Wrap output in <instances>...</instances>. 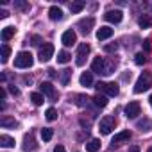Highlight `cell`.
I'll return each instance as SVG.
<instances>
[{"label":"cell","mask_w":152,"mask_h":152,"mask_svg":"<svg viewBox=\"0 0 152 152\" xmlns=\"http://www.w3.org/2000/svg\"><path fill=\"white\" fill-rule=\"evenodd\" d=\"M91 70L99 75H111L113 70H115V64L113 63H107L104 57H95L93 63H91Z\"/></svg>","instance_id":"obj_1"},{"label":"cell","mask_w":152,"mask_h":152,"mask_svg":"<svg viewBox=\"0 0 152 152\" xmlns=\"http://www.w3.org/2000/svg\"><path fill=\"white\" fill-rule=\"evenodd\" d=\"M150 86H152V73L150 72H143L140 77H138L136 84H134V93H143Z\"/></svg>","instance_id":"obj_2"},{"label":"cell","mask_w":152,"mask_h":152,"mask_svg":"<svg viewBox=\"0 0 152 152\" xmlns=\"http://www.w3.org/2000/svg\"><path fill=\"white\" fill-rule=\"evenodd\" d=\"M32 63H34L32 54L31 52H25V50L23 52H18L16 57H15V66L16 68H31Z\"/></svg>","instance_id":"obj_3"},{"label":"cell","mask_w":152,"mask_h":152,"mask_svg":"<svg viewBox=\"0 0 152 152\" xmlns=\"http://www.w3.org/2000/svg\"><path fill=\"white\" fill-rule=\"evenodd\" d=\"M97 91L99 93H106L107 97H116L120 93V88L116 83H97Z\"/></svg>","instance_id":"obj_4"},{"label":"cell","mask_w":152,"mask_h":152,"mask_svg":"<svg viewBox=\"0 0 152 152\" xmlns=\"http://www.w3.org/2000/svg\"><path fill=\"white\" fill-rule=\"evenodd\" d=\"M90 50H91V48H90L88 43H81L79 48H77V56H75V64H77V66H83V64L86 63V57H88Z\"/></svg>","instance_id":"obj_5"},{"label":"cell","mask_w":152,"mask_h":152,"mask_svg":"<svg viewBox=\"0 0 152 152\" xmlns=\"http://www.w3.org/2000/svg\"><path fill=\"white\" fill-rule=\"evenodd\" d=\"M115 129V118L113 116H104L99 124V131L100 134H111V131Z\"/></svg>","instance_id":"obj_6"},{"label":"cell","mask_w":152,"mask_h":152,"mask_svg":"<svg viewBox=\"0 0 152 152\" xmlns=\"http://www.w3.org/2000/svg\"><path fill=\"white\" fill-rule=\"evenodd\" d=\"M54 56V45L52 43H43V47H39V61L41 63H47L50 61V57Z\"/></svg>","instance_id":"obj_7"},{"label":"cell","mask_w":152,"mask_h":152,"mask_svg":"<svg viewBox=\"0 0 152 152\" xmlns=\"http://www.w3.org/2000/svg\"><path fill=\"white\" fill-rule=\"evenodd\" d=\"M124 113H125L127 118H136L138 115H141V106H140V102H129V104L125 106Z\"/></svg>","instance_id":"obj_8"},{"label":"cell","mask_w":152,"mask_h":152,"mask_svg":"<svg viewBox=\"0 0 152 152\" xmlns=\"http://www.w3.org/2000/svg\"><path fill=\"white\" fill-rule=\"evenodd\" d=\"M93 25H95V18H91V16L83 18V20H79V23H77V27H79V31H81L83 34H90V31L93 29Z\"/></svg>","instance_id":"obj_9"},{"label":"cell","mask_w":152,"mask_h":152,"mask_svg":"<svg viewBox=\"0 0 152 152\" xmlns=\"http://www.w3.org/2000/svg\"><path fill=\"white\" fill-rule=\"evenodd\" d=\"M61 41H63V45L64 47H72V45H75V41H77V34H75V31H66V32H63V36H61Z\"/></svg>","instance_id":"obj_10"},{"label":"cell","mask_w":152,"mask_h":152,"mask_svg":"<svg viewBox=\"0 0 152 152\" xmlns=\"http://www.w3.org/2000/svg\"><path fill=\"white\" fill-rule=\"evenodd\" d=\"M104 18H106V22H109V23H120L122 22V18H124V13L122 11H107L106 15H104Z\"/></svg>","instance_id":"obj_11"},{"label":"cell","mask_w":152,"mask_h":152,"mask_svg":"<svg viewBox=\"0 0 152 152\" xmlns=\"http://www.w3.org/2000/svg\"><path fill=\"white\" fill-rule=\"evenodd\" d=\"M39 91H41L43 95H47L50 100L56 99V90H54L52 83H41V84H39Z\"/></svg>","instance_id":"obj_12"},{"label":"cell","mask_w":152,"mask_h":152,"mask_svg":"<svg viewBox=\"0 0 152 152\" xmlns=\"http://www.w3.org/2000/svg\"><path fill=\"white\" fill-rule=\"evenodd\" d=\"M36 148H38V143H36L34 136L32 134H25V138H23V150L25 152H32Z\"/></svg>","instance_id":"obj_13"},{"label":"cell","mask_w":152,"mask_h":152,"mask_svg":"<svg viewBox=\"0 0 152 152\" xmlns=\"http://www.w3.org/2000/svg\"><path fill=\"white\" fill-rule=\"evenodd\" d=\"M131 131H122V132H118V134H115V138H113V147L115 145H120V143H124V141H129L131 140Z\"/></svg>","instance_id":"obj_14"},{"label":"cell","mask_w":152,"mask_h":152,"mask_svg":"<svg viewBox=\"0 0 152 152\" xmlns=\"http://www.w3.org/2000/svg\"><path fill=\"white\" fill-rule=\"evenodd\" d=\"M48 18H50V20H54V22H59V20H63V11H61V7H57V6H52V7L48 9Z\"/></svg>","instance_id":"obj_15"},{"label":"cell","mask_w":152,"mask_h":152,"mask_svg":"<svg viewBox=\"0 0 152 152\" xmlns=\"http://www.w3.org/2000/svg\"><path fill=\"white\" fill-rule=\"evenodd\" d=\"M113 36V29L111 27H100L99 31H97V38L100 39V41H104V39H107V38H111Z\"/></svg>","instance_id":"obj_16"},{"label":"cell","mask_w":152,"mask_h":152,"mask_svg":"<svg viewBox=\"0 0 152 152\" xmlns=\"http://www.w3.org/2000/svg\"><path fill=\"white\" fill-rule=\"evenodd\" d=\"M136 127H138L141 132H148V131L152 129V120H150V118H143V120H138Z\"/></svg>","instance_id":"obj_17"},{"label":"cell","mask_w":152,"mask_h":152,"mask_svg":"<svg viewBox=\"0 0 152 152\" xmlns=\"http://www.w3.org/2000/svg\"><path fill=\"white\" fill-rule=\"evenodd\" d=\"M91 102H93L97 107H106V106H107V97L102 95V93H97V95L91 99Z\"/></svg>","instance_id":"obj_18"},{"label":"cell","mask_w":152,"mask_h":152,"mask_svg":"<svg viewBox=\"0 0 152 152\" xmlns=\"http://www.w3.org/2000/svg\"><path fill=\"white\" fill-rule=\"evenodd\" d=\"M138 25H140L141 29H148V27H152V16H148V15L140 16V18H138Z\"/></svg>","instance_id":"obj_19"},{"label":"cell","mask_w":152,"mask_h":152,"mask_svg":"<svg viewBox=\"0 0 152 152\" xmlns=\"http://www.w3.org/2000/svg\"><path fill=\"white\" fill-rule=\"evenodd\" d=\"M0 125H2L4 129H7V127H16L18 124H16V120L15 118H11V116H2V118H0Z\"/></svg>","instance_id":"obj_20"},{"label":"cell","mask_w":152,"mask_h":152,"mask_svg":"<svg viewBox=\"0 0 152 152\" xmlns=\"http://www.w3.org/2000/svg\"><path fill=\"white\" fill-rule=\"evenodd\" d=\"M79 81H81V84L86 86V88L91 86V84H93V75H91V72H84V73L81 75V79H79Z\"/></svg>","instance_id":"obj_21"},{"label":"cell","mask_w":152,"mask_h":152,"mask_svg":"<svg viewBox=\"0 0 152 152\" xmlns=\"http://www.w3.org/2000/svg\"><path fill=\"white\" fill-rule=\"evenodd\" d=\"M99 148H100V140H97V138H93V140H90L86 143V150L88 152H97Z\"/></svg>","instance_id":"obj_22"},{"label":"cell","mask_w":152,"mask_h":152,"mask_svg":"<svg viewBox=\"0 0 152 152\" xmlns=\"http://www.w3.org/2000/svg\"><path fill=\"white\" fill-rule=\"evenodd\" d=\"M0 145L6 147V148L15 147V138H11V136H7V134H2V136H0Z\"/></svg>","instance_id":"obj_23"},{"label":"cell","mask_w":152,"mask_h":152,"mask_svg":"<svg viewBox=\"0 0 152 152\" xmlns=\"http://www.w3.org/2000/svg\"><path fill=\"white\" fill-rule=\"evenodd\" d=\"M15 32H16L15 27H6V29H2V39H4V41H9V39L15 36Z\"/></svg>","instance_id":"obj_24"},{"label":"cell","mask_w":152,"mask_h":152,"mask_svg":"<svg viewBox=\"0 0 152 152\" xmlns=\"http://www.w3.org/2000/svg\"><path fill=\"white\" fill-rule=\"evenodd\" d=\"M84 6H86V4L83 2V0H79V2H72V4H70V11H72V13H81V11L84 9Z\"/></svg>","instance_id":"obj_25"},{"label":"cell","mask_w":152,"mask_h":152,"mask_svg":"<svg viewBox=\"0 0 152 152\" xmlns=\"http://www.w3.org/2000/svg\"><path fill=\"white\" fill-rule=\"evenodd\" d=\"M72 59V56L66 52V50H61L59 54H57V63H61V64H64V63H68Z\"/></svg>","instance_id":"obj_26"},{"label":"cell","mask_w":152,"mask_h":152,"mask_svg":"<svg viewBox=\"0 0 152 152\" xmlns=\"http://www.w3.org/2000/svg\"><path fill=\"white\" fill-rule=\"evenodd\" d=\"M9 54H11V47L9 45H2V64H6L7 63V59H9Z\"/></svg>","instance_id":"obj_27"},{"label":"cell","mask_w":152,"mask_h":152,"mask_svg":"<svg viewBox=\"0 0 152 152\" xmlns=\"http://www.w3.org/2000/svg\"><path fill=\"white\" fill-rule=\"evenodd\" d=\"M52 136H54V131H52L50 127L41 129V138H43V141H50V140H52Z\"/></svg>","instance_id":"obj_28"},{"label":"cell","mask_w":152,"mask_h":152,"mask_svg":"<svg viewBox=\"0 0 152 152\" xmlns=\"http://www.w3.org/2000/svg\"><path fill=\"white\" fill-rule=\"evenodd\" d=\"M31 100L34 106H41L43 104V95L41 93H31Z\"/></svg>","instance_id":"obj_29"},{"label":"cell","mask_w":152,"mask_h":152,"mask_svg":"<svg viewBox=\"0 0 152 152\" xmlns=\"http://www.w3.org/2000/svg\"><path fill=\"white\" fill-rule=\"evenodd\" d=\"M45 118H47L48 122H54V120L57 118V111H56L54 107H48V109H47V113H45Z\"/></svg>","instance_id":"obj_30"},{"label":"cell","mask_w":152,"mask_h":152,"mask_svg":"<svg viewBox=\"0 0 152 152\" xmlns=\"http://www.w3.org/2000/svg\"><path fill=\"white\" fill-rule=\"evenodd\" d=\"M134 63H136V64H140V66H141V64H145V63H147L145 54H141V52H140V54H136V56H134Z\"/></svg>","instance_id":"obj_31"},{"label":"cell","mask_w":152,"mask_h":152,"mask_svg":"<svg viewBox=\"0 0 152 152\" xmlns=\"http://www.w3.org/2000/svg\"><path fill=\"white\" fill-rule=\"evenodd\" d=\"M70 75H72V70H63V73H61V83L63 84H68Z\"/></svg>","instance_id":"obj_32"},{"label":"cell","mask_w":152,"mask_h":152,"mask_svg":"<svg viewBox=\"0 0 152 152\" xmlns=\"http://www.w3.org/2000/svg\"><path fill=\"white\" fill-rule=\"evenodd\" d=\"M15 7H18V9H22V11H27L31 6H29L27 2H15Z\"/></svg>","instance_id":"obj_33"},{"label":"cell","mask_w":152,"mask_h":152,"mask_svg":"<svg viewBox=\"0 0 152 152\" xmlns=\"http://www.w3.org/2000/svg\"><path fill=\"white\" fill-rule=\"evenodd\" d=\"M116 48H118V45H116V43H111V45H106V47H104V50H106V52H116Z\"/></svg>","instance_id":"obj_34"},{"label":"cell","mask_w":152,"mask_h":152,"mask_svg":"<svg viewBox=\"0 0 152 152\" xmlns=\"http://www.w3.org/2000/svg\"><path fill=\"white\" fill-rule=\"evenodd\" d=\"M54 152H66V150H64L63 145H56V147H54Z\"/></svg>","instance_id":"obj_35"},{"label":"cell","mask_w":152,"mask_h":152,"mask_svg":"<svg viewBox=\"0 0 152 152\" xmlns=\"http://www.w3.org/2000/svg\"><path fill=\"white\" fill-rule=\"evenodd\" d=\"M32 41H34L32 45H36V47H38V45L41 43V38H39V36H34V38H32Z\"/></svg>","instance_id":"obj_36"},{"label":"cell","mask_w":152,"mask_h":152,"mask_svg":"<svg viewBox=\"0 0 152 152\" xmlns=\"http://www.w3.org/2000/svg\"><path fill=\"white\" fill-rule=\"evenodd\" d=\"M9 16V13L6 11V9H2V11H0V18H7Z\"/></svg>","instance_id":"obj_37"},{"label":"cell","mask_w":152,"mask_h":152,"mask_svg":"<svg viewBox=\"0 0 152 152\" xmlns=\"http://www.w3.org/2000/svg\"><path fill=\"white\" fill-rule=\"evenodd\" d=\"M9 91H11L13 95H18V93H20V91H18V88H15V86H11V88H9Z\"/></svg>","instance_id":"obj_38"},{"label":"cell","mask_w":152,"mask_h":152,"mask_svg":"<svg viewBox=\"0 0 152 152\" xmlns=\"http://www.w3.org/2000/svg\"><path fill=\"white\" fill-rule=\"evenodd\" d=\"M0 99H2V100L6 99V90L4 88H0Z\"/></svg>","instance_id":"obj_39"},{"label":"cell","mask_w":152,"mask_h":152,"mask_svg":"<svg viewBox=\"0 0 152 152\" xmlns=\"http://www.w3.org/2000/svg\"><path fill=\"white\" fill-rule=\"evenodd\" d=\"M129 152H140V148H138V147H136V145H132V147H131V148H129Z\"/></svg>","instance_id":"obj_40"},{"label":"cell","mask_w":152,"mask_h":152,"mask_svg":"<svg viewBox=\"0 0 152 152\" xmlns=\"http://www.w3.org/2000/svg\"><path fill=\"white\" fill-rule=\"evenodd\" d=\"M145 50H147V52H148V50H150V41H148V39H147V41H145Z\"/></svg>","instance_id":"obj_41"},{"label":"cell","mask_w":152,"mask_h":152,"mask_svg":"<svg viewBox=\"0 0 152 152\" xmlns=\"http://www.w3.org/2000/svg\"><path fill=\"white\" fill-rule=\"evenodd\" d=\"M148 102H150V106H152V95H150V97H148Z\"/></svg>","instance_id":"obj_42"},{"label":"cell","mask_w":152,"mask_h":152,"mask_svg":"<svg viewBox=\"0 0 152 152\" xmlns=\"http://www.w3.org/2000/svg\"><path fill=\"white\" fill-rule=\"evenodd\" d=\"M147 152H152V147H150V148H148V150H147Z\"/></svg>","instance_id":"obj_43"}]
</instances>
